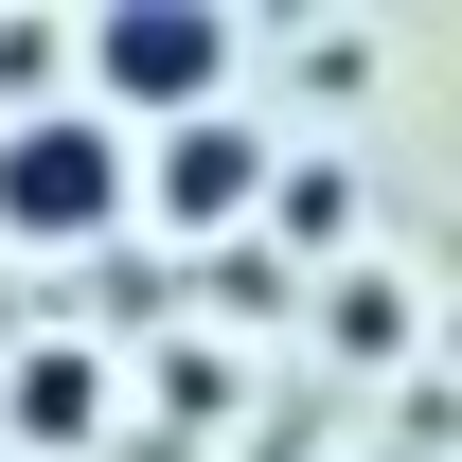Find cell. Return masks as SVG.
<instances>
[{"label":"cell","mask_w":462,"mask_h":462,"mask_svg":"<svg viewBox=\"0 0 462 462\" xmlns=\"http://www.w3.org/2000/svg\"><path fill=\"white\" fill-rule=\"evenodd\" d=\"M125 196H143V161H125V125H107V107H18V125H0V231L89 249Z\"/></svg>","instance_id":"cell-2"},{"label":"cell","mask_w":462,"mask_h":462,"mask_svg":"<svg viewBox=\"0 0 462 462\" xmlns=\"http://www.w3.org/2000/svg\"><path fill=\"white\" fill-rule=\"evenodd\" d=\"M231 71H249V36L214 0H107L89 18V107L107 125H196V107H231Z\"/></svg>","instance_id":"cell-1"},{"label":"cell","mask_w":462,"mask_h":462,"mask_svg":"<svg viewBox=\"0 0 462 462\" xmlns=\"http://www.w3.org/2000/svg\"><path fill=\"white\" fill-rule=\"evenodd\" d=\"M0 409H18V445H89V427H107V356H89V338H36V356H18V374H0Z\"/></svg>","instance_id":"cell-4"},{"label":"cell","mask_w":462,"mask_h":462,"mask_svg":"<svg viewBox=\"0 0 462 462\" xmlns=\"http://www.w3.org/2000/svg\"><path fill=\"white\" fill-rule=\"evenodd\" d=\"M445 356H462V320H445Z\"/></svg>","instance_id":"cell-7"},{"label":"cell","mask_w":462,"mask_h":462,"mask_svg":"<svg viewBox=\"0 0 462 462\" xmlns=\"http://www.w3.org/2000/svg\"><path fill=\"white\" fill-rule=\"evenodd\" d=\"M267 178H285V143H267V125H249V107H196V125H161V143H143V214L214 249V231L267 214Z\"/></svg>","instance_id":"cell-3"},{"label":"cell","mask_w":462,"mask_h":462,"mask_svg":"<svg viewBox=\"0 0 462 462\" xmlns=\"http://www.w3.org/2000/svg\"><path fill=\"white\" fill-rule=\"evenodd\" d=\"M320 338H338L356 374H392V356H409V285H392V267H338V285H320Z\"/></svg>","instance_id":"cell-5"},{"label":"cell","mask_w":462,"mask_h":462,"mask_svg":"<svg viewBox=\"0 0 462 462\" xmlns=\"http://www.w3.org/2000/svg\"><path fill=\"white\" fill-rule=\"evenodd\" d=\"M267 214H285V231H356V178H338V161H285V178H267Z\"/></svg>","instance_id":"cell-6"}]
</instances>
